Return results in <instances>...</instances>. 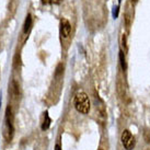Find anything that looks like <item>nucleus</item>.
<instances>
[{"label": "nucleus", "mask_w": 150, "mask_h": 150, "mask_svg": "<svg viewBox=\"0 0 150 150\" xmlns=\"http://www.w3.org/2000/svg\"><path fill=\"white\" fill-rule=\"evenodd\" d=\"M75 108L81 114H88L91 108V103L89 96L83 91H79L75 96Z\"/></svg>", "instance_id": "nucleus-1"}, {"label": "nucleus", "mask_w": 150, "mask_h": 150, "mask_svg": "<svg viewBox=\"0 0 150 150\" xmlns=\"http://www.w3.org/2000/svg\"><path fill=\"white\" fill-rule=\"evenodd\" d=\"M13 115H12V110L10 106L7 108L6 110V116H4V129H2V135L4 138L7 142H11L13 137Z\"/></svg>", "instance_id": "nucleus-2"}, {"label": "nucleus", "mask_w": 150, "mask_h": 150, "mask_svg": "<svg viewBox=\"0 0 150 150\" xmlns=\"http://www.w3.org/2000/svg\"><path fill=\"white\" fill-rule=\"evenodd\" d=\"M121 140H122V144H123V146L125 148L126 150H133L134 147H135V138L134 136L132 135V133L129 132V130H124L123 133H122V136H121Z\"/></svg>", "instance_id": "nucleus-3"}, {"label": "nucleus", "mask_w": 150, "mask_h": 150, "mask_svg": "<svg viewBox=\"0 0 150 150\" xmlns=\"http://www.w3.org/2000/svg\"><path fill=\"white\" fill-rule=\"evenodd\" d=\"M70 32H71L70 23L67 21V20L63 19V20L60 21V34H62V38H68L69 35H70Z\"/></svg>", "instance_id": "nucleus-4"}, {"label": "nucleus", "mask_w": 150, "mask_h": 150, "mask_svg": "<svg viewBox=\"0 0 150 150\" xmlns=\"http://www.w3.org/2000/svg\"><path fill=\"white\" fill-rule=\"evenodd\" d=\"M11 91H12L13 98H19V96H20V87H19V84L17 83V81H12Z\"/></svg>", "instance_id": "nucleus-5"}, {"label": "nucleus", "mask_w": 150, "mask_h": 150, "mask_svg": "<svg viewBox=\"0 0 150 150\" xmlns=\"http://www.w3.org/2000/svg\"><path fill=\"white\" fill-rule=\"evenodd\" d=\"M50 116H48V113L47 112H45L44 113V120H43V122H42V129L43 130H46V129L50 127Z\"/></svg>", "instance_id": "nucleus-6"}, {"label": "nucleus", "mask_w": 150, "mask_h": 150, "mask_svg": "<svg viewBox=\"0 0 150 150\" xmlns=\"http://www.w3.org/2000/svg\"><path fill=\"white\" fill-rule=\"evenodd\" d=\"M31 25H32V17H31V14H28V17L25 19V22H24V26H23V32L24 33H28L31 29Z\"/></svg>", "instance_id": "nucleus-7"}, {"label": "nucleus", "mask_w": 150, "mask_h": 150, "mask_svg": "<svg viewBox=\"0 0 150 150\" xmlns=\"http://www.w3.org/2000/svg\"><path fill=\"white\" fill-rule=\"evenodd\" d=\"M120 63H121V66H122V68H123V70H126L127 64H126L125 54H124L123 50H120Z\"/></svg>", "instance_id": "nucleus-8"}, {"label": "nucleus", "mask_w": 150, "mask_h": 150, "mask_svg": "<svg viewBox=\"0 0 150 150\" xmlns=\"http://www.w3.org/2000/svg\"><path fill=\"white\" fill-rule=\"evenodd\" d=\"M122 46L124 47V50H127V44H126V35L125 34H123V36H122Z\"/></svg>", "instance_id": "nucleus-9"}, {"label": "nucleus", "mask_w": 150, "mask_h": 150, "mask_svg": "<svg viewBox=\"0 0 150 150\" xmlns=\"http://www.w3.org/2000/svg\"><path fill=\"white\" fill-rule=\"evenodd\" d=\"M125 20H126V25H127V28H129V25H130V18H129L128 13H126L125 14Z\"/></svg>", "instance_id": "nucleus-10"}, {"label": "nucleus", "mask_w": 150, "mask_h": 150, "mask_svg": "<svg viewBox=\"0 0 150 150\" xmlns=\"http://www.w3.org/2000/svg\"><path fill=\"white\" fill-rule=\"evenodd\" d=\"M62 68H63V65L60 64L58 67H57V71H56V76H58L60 72H62Z\"/></svg>", "instance_id": "nucleus-11"}, {"label": "nucleus", "mask_w": 150, "mask_h": 150, "mask_svg": "<svg viewBox=\"0 0 150 150\" xmlns=\"http://www.w3.org/2000/svg\"><path fill=\"white\" fill-rule=\"evenodd\" d=\"M43 4H50V2H53V0H42Z\"/></svg>", "instance_id": "nucleus-12"}, {"label": "nucleus", "mask_w": 150, "mask_h": 150, "mask_svg": "<svg viewBox=\"0 0 150 150\" xmlns=\"http://www.w3.org/2000/svg\"><path fill=\"white\" fill-rule=\"evenodd\" d=\"M55 150H62V148H60L59 145H56V146H55Z\"/></svg>", "instance_id": "nucleus-13"}, {"label": "nucleus", "mask_w": 150, "mask_h": 150, "mask_svg": "<svg viewBox=\"0 0 150 150\" xmlns=\"http://www.w3.org/2000/svg\"><path fill=\"white\" fill-rule=\"evenodd\" d=\"M60 1H62V0H53V2H54V4H59Z\"/></svg>", "instance_id": "nucleus-14"}, {"label": "nucleus", "mask_w": 150, "mask_h": 150, "mask_svg": "<svg viewBox=\"0 0 150 150\" xmlns=\"http://www.w3.org/2000/svg\"><path fill=\"white\" fill-rule=\"evenodd\" d=\"M100 150H102V149H100Z\"/></svg>", "instance_id": "nucleus-15"}]
</instances>
